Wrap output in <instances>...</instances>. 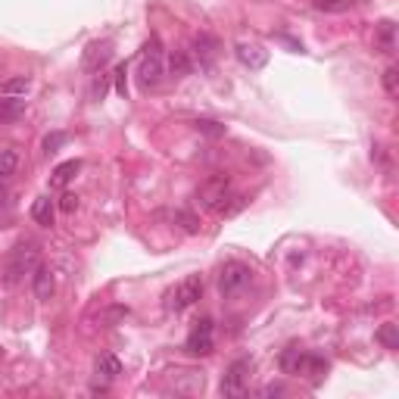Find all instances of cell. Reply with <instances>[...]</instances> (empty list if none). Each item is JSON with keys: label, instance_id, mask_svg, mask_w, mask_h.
Returning <instances> with one entry per match:
<instances>
[{"label": "cell", "instance_id": "5b68a950", "mask_svg": "<svg viewBox=\"0 0 399 399\" xmlns=\"http://www.w3.org/2000/svg\"><path fill=\"white\" fill-rule=\"evenodd\" d=\"M231 194V178L228 175H212V178H206L203 184H200V190H197V200L206 206V209H212L216 212L218 206H222V200Z\"/></svg>", "mask_w": 399, "mask_h": 399}, {"label": "cell", "instance_id": "cb8c5ba5", "mask_svg": "<svg viewBox=\"0 0 399 399\" xmlns=\"http://www.w3.org/2000/svg\"><path fill=\"white\" fill-rule=\"evenodd\" d=\"M66 141H69V135H66V131H53V135L44 137V153H47V156H50V153H57V150L63 147Z\"/></svg>", "mask_w": 399, "mask_h": 399}, {"label": "cell", "instance_id": "8992f818", "mask_svg": "<svg viewBox=\"0 0 399 399\" xmlns=\"http://www.w3.org/2000/svg\"><path fill=\"white\" fill-rule=\"evenodd\" d=\"M253 371V359H234L222 377V396H241L247 390V375Z\"/></svg>", "mask_w": 399, "mask_h": 399}, {"label": "cell", "instance_id": "ffe728a7", "mask_svg": "<svg viewBox=\"0 0 399 399\" xmlns=\"http://www.w3.org/2000/svg\"><path fill=\"white\" fill-rule=\"evenodd\" d=\"M377 343H384L387 349H399V334H396V324H381L377 328Z\"/></svg>", "mask_w": 399, "mask_h": 399}, {"label": "cell", "instance_id": "6da1fadb", "mask_svg": "<svg viewBox=\"0 0 399 399\" xmlns=\"http://www.w3.org/2000/svg\"><path fill=\"white\" fill-rule=\"evenodd\" d=\"M165 78V57H163V44L159 38H150V44L141 53V63H137V84L144 91L159 88Z\"/></svg>", "mask_w": 399, "mask_h": 399}, {"label": "cell", "instance_id": "484cf974", "mask_svg": "<svg viewBox=\"0 0 399 399\" xmlns=\"http://www.w3.org/2000/svg\"><path fill=\"white\" fill-rule=\"evenodd\" d=\"M125 315H128L125 306H112V309L103 312V324H106V328H116V322H119V318H125Z\"/></svg>", "mask_w": 399, "mask_h": 399}, {"label": "cell", "instance_id": "7c38bea8", "mask_svg": "<svg viewBox=\"0 0 399 399\" xmlns=\"http://www.w3.org/2000/svg\"><path fill=\"white\" fill-rule=\"evenodd\" d=\"M31 218H35V225H41V228H53V222H57V203L44 194L38 197L35 203H31Z\"/></svg>", "mask_w": 399, "mask_h": 399}, {"label": "cell", "instance_id": "52a82bcc", "mask_svg": "<svg viewBox=\"0 0 399 399\" xmlns=\"http://www.w3.org/2000/svg\"><path fill=\"white\" fill-rule=\"evenodd\" d=\"M212 318H203V322H197V328L188 334V343H184V349L190 352V356H209L212 349H216V340H212Z\"/></svg>", "mask_w": 399, "mask_h": 399}, {"label": "cell", "instance_id": "3957f363", "mask_svg": "<svg viewBox=\"0 0 399 399\" xmlns=\"http://www.w3.org/2000/svg\"><path fill=\"white\" fill-rule=\"evenodd\" d=\"M250 278H253L250 265L237 262V259L234 262H225L222 271H218V290H222V296H234V294H241V290L247 287Z\"/></svg>", "mask_w": 399, "mask_h": 399}, {"label": "cell", "instance_id": "4316f807", "mask_svg": "<svg viewBox=\"0 0 399 399\" xmlns=\"http://www.w3.org/2000/svg\"><path fill=\"white\" fill-rule=\"evenodd\" d=\"M125 75H128V72H125V63H119L116 66V75H112V78H116V94L119 97L128 94V78H125Z\"/></svg>", "mask_w": 399, "mask_h": 399}, {"label": "cell", "instance_id": "603a6c76", "mask_svg": "<svg viewBox=\"0 0 399 399\" xmlns=\"http://www.w3.org/2000/svg\"><path fill=\"white\" fill-rule=\"evenodd\" d=\"M194 128H197V131H203V135H209V137H222V135H225V125L212 122V119H197Z\"/></svg>", "mask_w": 399, "mask_h": 399}, {"label": "cell", "instance_id": "30bf717a", "mask_svg": "<svg viewBox=\"0 0 399 399\" xmlns=\"http://www.w3.org/2000/svg\"><path fill=\"white\" fill-rule=\"evenodd\" d=\"M112 50H110V41H94L84 47V57H82V66L88 72H100L106 63H110Z\"/></svg>", "mask_w": 399, "mask_h": 399}, {"label": "cell", "instance_id": "d6986e66", "mask_svg": "<svg viewBox=\"0 0 399 399\" xmlns=\"http://www.w3.org/2000/svg\"><path fill=\"white\" fill-rule=\"evenodd\" d=\"M352 3H356V0H312V6H315L318 13H347V10H352Z\"/></svg>", "mask_w": 399, "mask_h": 399}, {"label": "cell", "instance_id": "83f0119b", "mask_svg": "<svg viewBox=\"0 0 399 399\" xmlns=\"http://www.w3.org/2000/svg\"><path fill=\"white\" fill-rule=\"evenodd\" d=\"M175 222H181V225H184V231H190V234H197V231H200L197 218L190 216V212H175Z\"/></svg>", "mask_w": 399, "mask_h": 399}, {"label": "cell", "instance_id": "44dd1931", "mask_svg": "<svg viewBox=\"0 0 399 399\" xmlns=\"http://www.w3.org/2000/svg\"><path fill=\"white\" fill-rule=\"evenodd\" d=\"M384 91H387V97H399V69L396 66H387V69H384Z\"/></svg>", "mask_w": 399, "mask_h": 399}, {"label": "cell", "instance_id": "d4e9b609", "mask_svg": "<svg viewBox=\"0 0 399 399\" xmlns=\"http://www.w3.org/2000/svg\"><path fill=\"white\" fill-rule=\"evenodd\" d=\"M29 88H31V82L22 75V78H13V82H6V84H3V94H6V97H16V94H25Z\"/></svg>", "mask_w": 399, "mask_h": 399}, {"label": "cell", "instance_id": "8fae6325", "mask_svg": "<svg viewBox=\"0 0 399 399\" xmlns=\"http://www.w3.org/2000/svg\"><path fill=\"white\" fill-rule=\"evenodd\" d=\"M234 53H237V59L253 72L265 69V63H269V50H262L259 44H237Z\"/></svg>", "mask_w": 399, "mask_h": 399}, {"label": "cell", "instance_id": "ac0fdd59", "mask_svg": "<svg viewBox=\"0 0 399 399\" xmlns=\"http://www.w3.org/2000/svg\"><path fill=\"white\" fill-rule=\"evenodd\" d=\"M78 169H82V163H78V159H69V163L57 165V169H53V184H69L72 178H75Z\"/></svg>", "mask_w": 399, "mask_h": 399}, {"label": "cell", "instance_id": "4dcf8cb0", "mask_svg": "<svg viewBox=\"0 0 399 399\" xmlns=\"http://www.w3.org/2000/svg\"><path fill=\"white\" fill-rule=\"evenodd\" d=\"M103 91H106V78H100V82H94V97L103 100Z\"/></svg>", "mask_w": 399, "mask_h": 399}, {"label": "cell", "instance_id": "7402d4cb", "mask_svg": "<svg viewBox=\"0 0 399 399\" xmlns=\"http://www.w3.org/2000/svg\"><path fill=\"white\" fill-rule=\"evenodd\" d=\"M393 22H381V29H377V44L384 47V53H393L396 41H393Z\"/></svg>", "mask_w": 399, "mask_h": 399}, {"label": "cell", "instance_id": "7a4b0ae2", "mask_svg": "<svg viewBox=\"0 0 399 399\" xmlns=\"http://www.w3.org/2000/svg\"><path fill=\"white\" fill-rule=\"evenodd\" d=\"M38 265V250H35V243H19L16 253L10 256V262H6V271H3V281L10 284H19L25 275H31V269Z\"/></svg>", "mask_w": 399, "mask_h": 399}, {"label": "cell", "instance_id": "2e32d148", "mask_svg": "<svg viewBox=\"0 0 399 399\" xmlns=\"http://www.w3.org/2000/svg\"><path fill=\"white\" fill-rule=\"evenodd\" d=\"M19 169V153L13 147L0 150V181H6V178H13Z\"/></svg>", "mask_w": 399, "mask_h": 399}, {"label": "cell", "instance_id": "5bb4252c", "mask_svg": "<svg viewBox=\"0 0 399 399\" xmlns=\"http://www.w3.org/2000/svg\"><path fill=\"white\" fill-rule=\"evenodd\" d=\"M94 371H97V377H103V381H116V377L122 375V362H119L112 352H103V356H97Z\"/></svg>", "mask_w": 399, "mask_h": 399}, {"label": "cell", "instance_id": "4fadbf2b", "mask_svg": "<svg viewBox=\"0 0 399 399\" xmlns=\"http://www.w3.org/2000/svg\"><path fill=\"white\" fill-rule=\"evenodd\" d=\"M306 356H309V352H303L294 343V347H287L281 352V368L287 371V375H303V368H306Z\"/></svg>", "mask_w": 399, "mask_h": 399}, {"label": "cell", "instance_id": "f1b7e54d", "mask_svg": "<svg viewBox=\"0 0 399 399\" xmlns=\"http://www.w3.org/2000/svg\"><path fill=\"white\" fill-rule=\"evenodd\" d=\"M59 209H63V212H75L78 209V197L75 194H66L63 203H59Z\"/></svg>", "mask_w": 399, "mask_h": 399}, {"label": "cell", "instance_id": "277c9868", "mask_svg": "<svg viewBox=\"0 0 399 399\" xmlns=\"http://www.w3.org/2000/svg\"><path fill=\"white\" fill-rule=\"evenodd\" d=\"M200 296H203V278L190 275V278H184L175 290H172L169 303H165V306H169V312H184V309H190Z\"/></svg>", "mask_w": 399, "mask_h": 399}, {"label": "cell", "instance_id": "ba28073f", "mask_svg": "<svg viewBox=\"0 0 399 399\" xmlns=\"http://www.w3.org/2000/svg\"><path fill=\"white\" fill-rule=\"evenodd\" d=\"M31 290H35V296L41 299V303H47V299L57 294V278H53L50 265L38 262L35 269H31Z\"/></svg>", "mask_w": 399, "mask_h": 399}, {"label": "cell", "instance_id": "f546056e", "mask_svg": "<svg viewBox=\"0 0 399 399\" xmlns=\"http://www.w3.org/2000/svg\"><path fill=\"white\" fill-rule=\"evenodd\" d=\"M281 393H284L281 384H265V387L259 390V396H281Z\"/></svg>", "mask_w": 399, "mask_h": 399}, {"label": "cell", "instance_id": "e0dca14e", "mask_svg": "<svg viewBox=\"0 0 399 399\" xmlns=\"http://www.w3.org/2000/svg\"><path fill=\"white\" fill-rule=\"evenodd\" d=\"M169 72L175 78L188 75V72H190V53L188 50H175V53H172V57H169Z\"/></svg>", "mask_w": 399, "mask_h": 399}, {"label": "cell", "instance_id": "9c48e42d", "mask_svg": "<svg viewBox=\"0 0 399 399\" xmlns=\"http://www.w3.org/2000/svg\"><path fill=\"white\" fill-rule=\"evenodd\" d=\"M190 57L197 59L200 69H209V66L216 63V57H218V41L203 31V35L194 38V50H190Z\"/></svg>", "mask_w": 399, "mask_h": 399}, {"label": "cell", "instance_id": "9a60e30c", "mask_svg": "<svg viewBox=\"0 0 399 399\" xmlns=\"http://www.w3.org/2000/svg\"><path fill=\"white\" fill-rule=\"evenodd\" d=\"M22 112H25V103L19 97H0V125L19 119Z\"/></svg>", "mask_w": 399, "mask_h": 399}]
</instances>
